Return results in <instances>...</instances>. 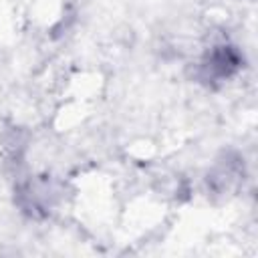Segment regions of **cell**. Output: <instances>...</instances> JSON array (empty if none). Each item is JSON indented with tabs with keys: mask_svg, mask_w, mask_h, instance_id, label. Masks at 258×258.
<instances>
[{
	"mask_svg": "<svg viewBox=\"0 0 258 258\" xmlns=\"http://www.w3.org/2000/svg\"><path fill=\"white\" fill-rule=\"evenodd\" d=\"M244 67V56L234 44H216L200 60L198 77L204 83H222L232 79Z\"/></svg>",
	"mask_w": 258,
	"mask_h": 258,
	"instance_id": "cell-1",
	"label": "cell"
},
{
	"mask_svg": "<svg viewBox=\"0 0 258 258\" xmlns=\"http://www.w3.org/2000/svg\"><path fill=\"white\" fill-rule=\"evenodd\" d=\"M16 202L30 216H44L56 204V189L48 179H28L16 191Z\"/></svg>",
	"mask_w": 258,
	"mask_h": 258,
	"instance_id": "cell-2",
	"label": "cell"
}]
</instances>
